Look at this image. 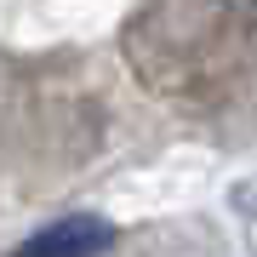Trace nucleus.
<instances>
[{
	"instance_id": "obj_1",
	"label": "nucleus",
	"mask_w": 257,
	"mask_h": 257,
	"mask_svg": "<svg viewBox=\"0 0 257 257\" xmlns=\"http://www.w3.org/2000/svg\"><path fill=\"white\" fill-rule=\"evenodd\" d=\"M114 240V229L103 217H63L57 229H40L18 257H97Z\"/></svg>"
}]
</instances>
